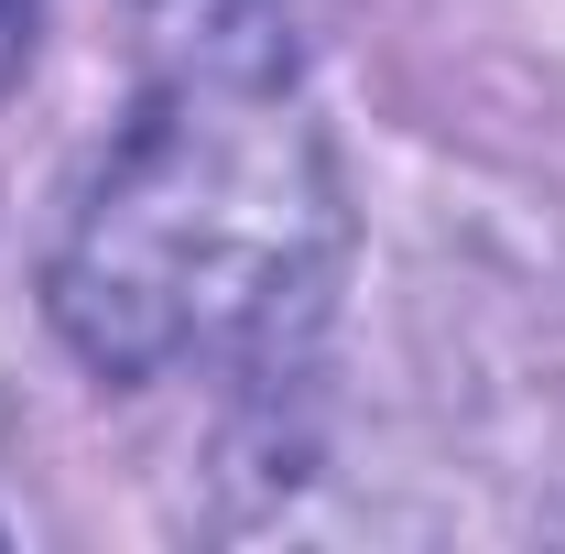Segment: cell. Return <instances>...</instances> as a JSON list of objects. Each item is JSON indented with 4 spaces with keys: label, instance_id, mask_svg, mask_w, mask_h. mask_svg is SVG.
I'll use <instances>...</instances> for the list:
<instances>
[{
    "label": "cell",
    "instance_id": "obj_1",
    "mask_svg": "<svg viewBox=\"0 0 565 554\" xmlns=\"http://www.w3.org/2000/svg\"><path fill=\"white\" fill-rule=\"evenodd\" d=\"M349 273L338 141L294 66H163L44 251V316L98 381L273 370Z\"/></svg>",
    "mask_w": 565,
    "mask_h": 554
},
{
    "label": "cell",
    "instance_id": "obj_2",
    "mask_svg": "<svg viewBox=\"0 0 565 554\" xmlns=\"http://www.w3.org/2000/svg\"><path fill=\"white\" fill-rule=\"evenodd\" d=\"M33 44H44V0H0V98L22 87V66H33Z\"/></svg>",
    "mask_w": 565,
    "mask_h": 554
}]
</instances>
